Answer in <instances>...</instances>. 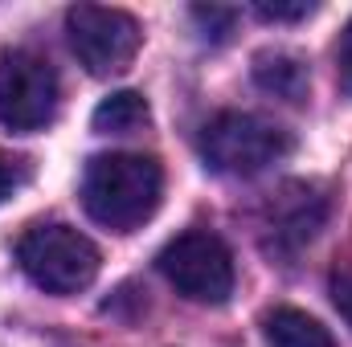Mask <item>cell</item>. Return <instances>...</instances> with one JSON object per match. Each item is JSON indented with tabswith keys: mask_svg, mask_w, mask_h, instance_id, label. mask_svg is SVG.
Returning <instances> with one entry per match:
<instances>
[{
	"mask_svg": "<svg viewBox=\"0 0 352 347\" xmlns=\"http://www.w3.org/2000/svg\"><path fill=\"white\" fill-rule=\"evenodd\" d=\"M58 115V74L33 49H0V127L33 135Z\"/></svg>",
	"mask_w": 352,
	"mask_h": 347,
	"instance_id": "6",
	"label": "cell"
},
{
	"mask_svg": "<svg viewBox=\"0 0 352 347\" xmlns=\"http://www.w3.org/2000/svg\"><path fill=\"white\" fill-rule=\"evenodd\" d=\"M250 74H254V86L274 94V98H283V102H307V94H311V70L291 49H263V53H254Z\"/></svg>",
	"mask_w": 352,
	"mask_h": 347,
	"instance_id": "8",
	"label": "cell"
},
{
	"mask_svg": "<svg viewBox=\"0 0 352 347\" xmlns=\"http://www.w3.org/2000/svg\"><path fill=\"white\" fill-rule=\"evenodd\" d=\"M12 188H16V172H12V168H8V160L0 156V204L12 196Z\"/></svg>",
	"mask_w": 352,
	"mask_h": 347,
	"instance_id": "15",
	"label": "cell"
},
{
	"mask_svg": "<svg viewBox=\"0 0 352 347\" xmlns=\"http://www.w3.org/2000/svg\"><path fill=\"white\" fill-rule=\"evenodd\" d=\"M336 62H340V78H344V86L352 90V21L344 25V33H340V45H336Z\"/></svg>",
	"mask_w": 352,
	"mask_h": 347,
	"instance_id": "14",
	"label": "cell"
},
{
	"mask_svg": "<svg viewBox=\"0 0 352 347\" xmlns=\"http://www.w3.org/2000/svg\"><path fill=\"white\" fill-rule=\"evenodd\" d=\"M234 16H238L234 8H217V4H209V8L197 4V8H192V21H197V25L205 29V37H213V41H226V37H230Z\"/></svg>",
	"mask_w": 352,
	"mask_h": 347,
	"instance_id": "11",
	"label": "cell"
},
{
	"mask_svg": "<svg viewBox=\"0 0 352 347\" xmlns=\"http://www.w3.org/2000/svg\"><path fill=\"white\" fill-rule=\"evenodd\" d=\"M254 12H258L263 21H274V25H278V21H307V16L316 12V4H311V0H295V4H278V0L270 4V0H258Z\"/></svg>",
	"mask_w": 352,
	"mask_h": 347,
	"instance_id": "12",
	"label": "cell"
},
{
	"mask_svg": "<svg viewBox=\"0 0 352 347\" xmlns=\"http://www.w3.org/2000/svg\"><path fill=\"white\" fill-rule=\"evenodd\" d=\"M263 335L270 347H336L332 331L299 307H274L263 319Z\"/></svg>",
	"mask_w": 352,
	"mask_h": 347,
	"instance_id": "9",
	"label": "cell"
},
{
	"mask_svg": "<svg viewBox=\"0 0 352 347\" xmlns=\"http://www.w3.org/2000/svg\"><path fill=\"white\" fill-rule=\"evenodd\" d=\"M66 41H70V53L78 58V66L87 74L111 78V74H123L135 62V53L144 45V29L123 8L70 4L66 8Z\"/></svg>",
	"mask_w": 352,
	"mask_h": 347,
	"instance_id": "5",
	"label": "cell"
},
{
	"mask_svg": "<svg viewBox=\"0 0 352 347\" xmlns=\"http://www.w3.org/2000/svg\"><path fill=\"white\" fill-rule=\"evenodd\" d=\"M148 119H152V110H148V98L140 90H115L94 106L90 127L98 135H131V131L148 127Z\"/></svg>",
	"mask_w": 352,
	"mask_h": 347,
	"instance_id": "10",
	"label": "cell"
},
{
	"mask_svg": "<svg viewBox=\"0 0 352 347\" xmlns=\"http://www.w3.org/2000/svg\"><path fill=\"white\" fill-rule=\"evenodd\" d=\"M164 168L140 152H102L82 172V208L111 233H131L160 208Z\"/></svg>",
	"mask_w": 352,
	"mask_h": 347,
	"instance_id": "1",
	"label": "cell"
},
{
	"mask_svg": "<svg viewBox=\"0 0 352 347\" xmlns=\"http://www.w3.org/2000/svg\"><path fill=\"white\" fill-rule=\"evenodd\" d=\"M328 217V200L303 184V180H287L278 192H270L263 213V250L270 258H295L324 225Z\"/></svg>",
	"mask_w": 352,
	"mask_h": 347,
	"instance_id": "7",
	"label": "cell"
},
{
	"mask_svg": "<svg viewBox=\"0 0 352 347\" xmlns=\"http://www.w3.org/2000/svg\"><path fill=\"white\" fill-rule=\"evenodd\" d=\"M332 302L344 315V323L352 327V274H336L332 278Z\"/></svg>",
	"mask_w": 352,
	"mask_h": 347,
	"instance_id": "13",
	"label": "cell"
},
{
	"mask_svg": "<svg viewBox=\"0 0 352 347\" xmlns=\"http://www.w3.org/2000/svg\"><path fill=\"white\" fill-rule=\"evenodd\" d=\"M156 265H160V274L168 278V286L180 298L201 302V307L230 302V294L238 286V270H234L230 246L209 229H188V233L173 237L160 250Z\"/></svg>",
	"mask_w": 352,
	"mask_h": 347,
	"instance_id": "4",
	"label": "cell"
},
{
	"mask_svg": "<svg viewBox=\"0 0 352 347\" xmlns=\"http://www.w3.org/2000/svg\"><path fill=\"white\" fill-rule=\"evenodd\" d=\"M16 261L37 290L58 294V298L87 290L102 265L98 246L87 233H78L74 225H62V221H41V225L25 229L16 241Z\"/></svg>",
	"mask_w": 352,
	"mask_h": 347,
	"instance_id": "2",
	"label": "cell"
},
{
	"mask_svg": "<svg viewBox=\"0 0 352 347\" xmlns=\"http://www.w3.org/2000/svg\"><path fill=\"white\" fill-rule=\"evenodd\" d=\"M291 152V135L250 110H221L201 127V160L217 176H254Z\"/></svg>",
	"mask_w": 352,
	"mask_h": 347,
	"instance_id": "3",
	"label": "cell"
}]
</instances>
